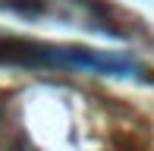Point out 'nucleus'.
<instances>
[{"label":"nucleus","mask_w":154,"mask_h":151,"mask_svg":"<svg viewBox=\"0 0 154 151\" xmlns=\"http://www.w3.org/2000/svg\"><path fill=\"white\" fill-rule=\"evenodd\" d=\"M0 63H47L66 66V69H88V72H132L135 63L120 57H104L94 51L79 47H44V44H19V41H0Z\"/></svg>","instance_id":"nucleus-1"}]
</instances>
